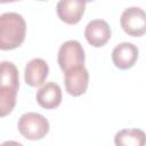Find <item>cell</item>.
I'll return each mask as SVG.
<instances>
[{"instance_id":"1","label":"cell","mask_w":146,"mask_h":146,"mask_svg":"<svg viewBox=\"0 0 146 146\" xmlns=\"http://www.w3.org/2000/svg\"><path fill=\"white\" fill-rule=\"evenodd\" d=\"M19 89V74L15 64L0 62V117L9 115L16 106Z\"/></svg>"},{"instance_id":"2","label":"cell","mask_w":146,"mask_h":146,"mask_svg":"<svg viewBox=\"0 0 146 146\" xmlns=\"http://www.w3.org/2000/svg\"><path fill=\"white\" fill-rule=\"evenodd\" d=\"M26 22L17 13H3L0 15V50L18 48L25 40Z\"/></svg>"},{"instance_id":"3","label":"cell","mask_w":146,"mask_h":146,"mask_svg":"<svg viewBox=\"0 0 146 146\" xmlns=\"http://www.w3.org/2000/svg\"><path fill=\"white\" fill-rule=\"evenodd\" d=\"M17 129L25 139L40 140L49 132V122L39 113L27 112L19 117Z\"/></svg>"},{"instance_id":"4","label":"cell","mask_w":146,"mask_h":146,"mask_svg":"<svg viewBox=\"0 0 146 146\" xmlns=\"http://www.w3.org/2000/svg\"><path fill=\"white\" fill-rule=\"evenodd\" d=\"M84 49L76 40H68L64 42L58 50L57 60L63 72H66L73 67L84 65Z\"/></svg>"},{"instance_id":"5","label":"cell","mask_w":146,"mask_h":146,"mask_svg":"<svg viewBox=\"0 0 146 146\" xmlns=\"http://www.w3.org/2000/svg\"><path fill=\"white\" fill-rule=\"evenodd\" d=\"M122 30L130 36H141L146 32L145 11L139 7H129L123 10L120 17Z\"/></svg>"},{"instance_id":"6","label":"cell","mask_w":146,"mask_h":146,"mask_svg":"<svg viewBox=\"0 0 146 146\" xmlns=\"http://www.w3.org/2000/svg\"><path fill=\"white\" fill-rule=\"evenodd\" d=\"M64 73L65 90L68 95L79 97L87 91L89 84V72L84 67V65L73 67Z\"/></svg>"},{"instance_id":"7","label":"cell","mask_w":146,"mask_h":146,"mask_svg":"<svg viewBox=\"0 0 146 146\" xmlns=\"http://www.w3.org/2000/svg\"><path fill=\"white\" fill-rule=\"evenodd\" d=\"M112 36V30L104 19H94L89 22L84 29V38L87 42L95 47H104Z\"/></svg>"},{"instance_id":"8","label":"cell","mask_w":146,"mask_h":146,"mask_svg":"<svg viewBox=\"0 0 146 146\" xmlns=\"http://www.w3.org/2000/svg\"><path fill=\"white\" fill-rule=\"evenodd\" d=\"M86 10L83 0H59L56 6L58 18L68 25L78 24Z\"/></svg>"},{"instance_id":"9","label":"cell","mask_w":146,"mask_h":146,"mask_svg":"<svg viewBox=\"0 0 146 146\" xmlns=\"http://www.w3.org/2000/svg\"><path fill=\"white\" fill-rule=\"evenodd\" d=\"M139 50L131 42H121L114 47L112 51V60L116 68L129 70L138 59Z\"/></svg>"},{"instance_id":"10","label":"cell","mask_w":146,"mask_h":146,"mask_svg":"<svg viewBox=\"0 0 146 146\" xmlns=\"http://www.w3.org/2000/svg\"><path fill=\"white\" fill-rule=\"evenodd\" d=\"M49 73V66L42 58L31 59L24 70L25 83L30 87H40L44 83Z\"/></svg>"},{"instance_id":"11","label":"cell","mask_w":146,"mask_h":146,"mask_svg":"<svg viewBox=\"0 0 146 146\" xmlns=\"http://www.w3.org/2000/svg\"><path fill=\"white\" fill-rule=\"evenodd\" d=\"M36 103L46 110H54L62 103V88L55 82H47L36 92Z\"/></svg>"},{"instance_id":"12","label":"cell","mask_w":146,"mask_h":146,"mask_svg":"<svg viewBox=\"0 0 146 146\" xmlns=\"http://www.w3.org/2000/svg\"><path fill=\"white\" fill-rule=\"evenodd\" d=\"M145 141V132L140 129H122L114 136V144L117 146H143Z\"/></svg>"},{"instance_id":"13","label":"cell","mask_w":146,"mask_h":146,"mask_svg":"<svg viewBox=\"0 0 146 146\" xmlns=\"http://www.w3.org/2000/svg\"><path fill=\"white\" fill-rule=\"evenodd\" d=\"M16 1H22V0H0V3H8V2H16Z\"/></svg>"},{"instance_id":"14","label":"cell","mask_w":146,"mask_h":146,"mask_svg":"<svg viewBox=\"0 0 146 146\" xmlns=\"http://www.w3.org/2000/svg\"><path fill=\"white\" fill-rule=\"evenodd\" d=\"M84 2H92V1H95V0H83Z\"/></svg>"},{"instance_id":"15","label":"cell","mask_w":146,"mask_h":146,"mask_svg":"<svg viewBox=\"0 0 146 146\" xmlns=\"http://www.w3.org/2000/svg\"><path fill=\"white\" fill-rule=\"evenodd\" d=\"M39 1H47V0H39Z\"/></svg>"}]
</instances>
